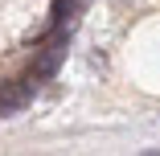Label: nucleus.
<instances>
[{
	"label": "nucleus",
	"instance_id": "nucleus-1",
	"mask_svg": "<svg viewBox=\"0 0 160 156\" xmlns=\"http://www.w3.org/2000/svg\"><path fill=\"white\" fill-rule=\"evenodd\" d=\"M29 99H33V82H8V86H0V111H21Z\"/></svg>",
	"mask_w": 160,
	"mask_h": 156
}]
</instances>
